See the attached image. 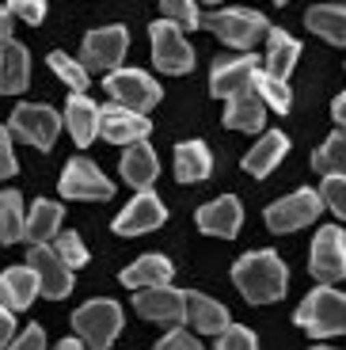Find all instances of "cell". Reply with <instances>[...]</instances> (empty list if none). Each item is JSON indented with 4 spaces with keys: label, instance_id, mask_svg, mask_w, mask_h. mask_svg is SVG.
<instances>
[{
    "label": "cell",
    "instance_id": "obj_43",
    "mask_svg": "<svg viewBox=\"0 0 346 350\" xmlns=\"http://www.w3.org/2000/svg\"><path fill=\"white\" fill-rule=\"evenodd\" d=\"M12 42V12L8 8H0V46Z\"/></svg>",
    "mask_w": 346,
    "mask_h": 350
},
{
    "label": "cell",
    "instance_id": "obj_16",
    "mask_svg": "<svg viewBox=\"0 0 346 350\" xmlns=\"http://www.w3.org/2000/svg\"><path fill=\"white\" fill-rule=\"evenodd\" d=\"M255 72H259V62L251 57V53H243V57H236V62H221L213 65V72H209V92H213L217 99H232L240 96V92H248V88H255Z\"/></svg>",
    "mask_w": 346,
    "mask_h": 350
},
{
    "label": "cell",
    "instance_id": "obj_1",
    "mask_svg": "<svg viewBox=\"0 0 346 350\" xmlns=\"http://www.w3.org/2000/svg\"><path fill=\"white\" fill-rule=\"evenodd\" d=\"M232 282L243 293V301H251V305H274V301L286 297L289 271L274 252H248L243 259H236Z\"/></svg>",
    "mask_w": 346,
    "mask_h": 350
},
{
    "label": "cell",
    "instance_id": "obj_45",
    "mask_svg": "<svg viewBox=\"0 0 346 350\" xmlns=\"http://www.w3.org/2000/svg\"><path fill=\"white\" fill-rule=\"evenodd\" d=\"M202 4H221V0H202Z\"/></svg>",
    "mask_w": 346,
    "mask_h": 350
},
{
    "label": "cell",
    "instance_id": "obj_39",
    "mask_svg": "<svg viewBox=\"0 0 346 350\" xmlns=\"http://www.w3.org/2000/svg\"><path fill=\"white\" fill-rule=\"evenodd\" d=\"M16 172H19V160L12 152V133H8V126H0V179H8Z\"/></svg>",
    "mask_w": 346,
    "mask_h": 350
},
{
    "label": "cell",
    "instance_id": "obj_20",
    "mask_svg": "<svg viewBox=\"0 0 346 350\" xmlns=\"http://www.w3.org/2000/svg\"><path fill=\"white\" fill-rule=\"evenodd\" d=\"M118 167H122V179H126L130 187H137V191L141 187H152V179L160 175V164H156V152H152L148 141H133V145H126Z\"/></svg>",
    "mask_w": 346,
    "mask_h": 350
},
{
    "label": "cell",
    "instance_id": "obj_18",
    "mask_svg": "<svg viewBox=\"0 0 346 350\" xmlns=\"http://www.w3.org/2000/svg\"><path fill=\"white\" fill-rule=\"evenodd\" d=\"M42 293V286H38V274L35 267L27 262V267H12V271L0 274V305H8L12 312H23V308H31V301Z\"/></svg>",
    "mask_w": 346,
    "mask_h": 350
},
{
    "label": "cell",
    "instance_id": "obj_28",
    "mask_svg": "<svg viewBox=\"0 0 346 350\" xmlns=\"http://www.w3.org/2000/svg\"><path fill=\"white\" fill-rule=\"evenodd\" d=\"M267 42H270V53H267V72H274V77L286 80L289 72H293L297 57H301V42H297L289 31H282V27H270L267 31Z\"/></svg>",
    "mask_w": 346,
    "mask_h": 350
},
{
    "label": "cell",
    "instance_id": "obj_32",
    "mask_svg": "<svg viewBox=\"0 0 346 350\" xmlns=\"http://www.w3.org/2000/svg\"><path fill=\"white\" fill-rule=\"evenodd\" d=\"M255 92H259L263 103H267L270 111H278V114H286L289 107H293V92H289V84L282 77H274V72H267V69L255 72Z\"/></svg>",
    "mask_w": 346,
    "mask_h": 350
},
{
    "label": "cell",
    "instance_id": "obj_34",
    "mask_svg": "<svg viewBox=\"0 0 346 350\" xmlns=\"http://www.w3.org/2000/svg\"><path fill=\"white\" fill-rule=\"evenodd\" d=\"M160 12H164V19L179 23L183 31L202 27V16H198V8H194V0H160Z\"/></svg>",
    "mask_w": 346,
    "mask_h": 350
},
{
    "label": "cell",
    "instance_id": "obj_3",
    "mask_svg": "<svg viewBox=\"0 0 346 350\" xmlns=\"http://www.w3.org/2000/svg\"><path fill=\"white\" fill-rule=\"evenodd\" d=\"M202 27L213 31L221 42L236 46V50H251L270 31L267 16L263 12H251V8H217L209 16H202Z\"/></svg>",
    "mask_w": 346,
    "mask_h": 350
},
{
    "label": "cell",
    "instance_id": "obj_19",
    "mask_svg": "<svg viewBox=\"0 0 346 350\" xmlns=\"http://www.w3.org/2000/svg\"><path fill=\"white\" fill-rule=\"evenodd\" d=\"M213 172V157H209L206 141H179L175 145V179L179 183H202Z\"/></svg>",
    "mask_w": 346,
    "mask_h": 350
},
{
    "label": "cell",
    "instance_id": "obj_38",
    "mask_svg": "<svg viewBox=\"0 0 346 350\" xmlns=\"http://www.w3.org/2000/svg\"><path fill=\"white\" fill-rule=\"evenodd\" d=\"M8 8L23 23H42L46 19V0H8Z\"/></svg>",
    "mask_w": 346,
    "mask_h": 350
},
{
    "label": "cell",
    "instance_id": "obj_8",
    "mask_svg": "<svg viewBox=\"0 0 346 350\" xmlns=\"http://www.w3.org/2000/svg\"><path fill=\"white\" fill-rule=\"evenodd\" d=\"M133 312L152 320V324H164V327H175L187 320V293L168 282L160 286H145L137 289V297H133Z\"/></svg>",
    "mask_w": 346,
    "mask_h": 350
},
{
    "label": "cell",
    "instance_id": "obj_44",
    "mask_svg": "<svg viewBox=\"0 0 346 350\" xmlns=\"http://www.w3.org/2000/svg\"><path fill=\"white\" fill-rule=\"evenodd\" d=\"M331 114H335V122H338V126H346V92L335 99V103H331Z\"/></svg>",
    "mask_w": 346,
    "mask_h": 350
},
{
    "label": "cell",
    "instance_id": "obj_26",
    "mask_svg": "<svg viewBox=\"0 0 346 350\" xmlns=\"http://www.w3.org/2000/svg\"><path fill=\"white\" fill-rule=\"evenodd\" d=\"M31 84V53L19 42H4V62H0V92L19 96Z\"/></svg>",
    "mask_w": 346,
    "mask_h": 350
},
{
    "label": "cell",
    "instance_id": "obj_23",
    "mask_svg": "<svg viewBox=\"0 0 346 350\" xmlns=\"http://www.w3.org/2000/svg\"><path fill=\"white\" fill-rule=\"evenodd\" d=\"M263 118H267V103H263V96L255 92V88H248V92L232 96V99H228V107H225V126H228V130L255 133V130H263Z\"/></svg>",
    "mask_w": 346,
    "mask_h": 350
},
{
    "label": "cell",
    "instance_id": "obj_21",
    "mask_svg": "<svg viewBox=\"0 0 346 350\" xmlns=\"http://www.w3.org/2000/svg\"><path fill=\"white\" fill-rule=\"evenodd\" d=\"M289 152V141L282 130H267L259 141H255V149L243 157V172L255 175V179H263V175H270L278 167V160H286Z\"/></svg>",
    "mask_w": 346,
    "mask_h": 350
},
{
    "label": "cell",
    "instance_id": "obj_29",
    "mask_svg": "<svg viewBox=\"0 0 346 350\" xmlns=\"http://www.w3.org/2000/svg\"><path fill=\"white\" fill-rule=\"evenodd\" d=\"M304 23H308V31L328 38L331 46H346V8L335 4V0H331V4H320V8H308Z\"/></svg>",
    "mask_w": 346,
    "mask_h": 350
},
{
    "label": "cell",
    "instance_id": "obj_27",
    "mask_svg": "<svg viewBox=\"0 0 346 350\" xmlns=\"http://www.w3.org/2000/svg\"><path fill=\"white\" fill-rule=\"evenodd\" d=\"M61 206L57 202H46V198H38L35 206H31V213H27V232H23V240H31V244H50L53 237L61 232Z\"/></svg>",
    "mask_w": 346,
    "mask_h": 350
},
{
    "label": "cell",
    "instance_id": "obj_47",
    "mask_svg": "<svg viewBox=\"0 0 346 350\" xmlns=\"http://www.w3.org/2000/svg\"><path fill=\"white\" fill-rule=\"evenodd\" d=\"M335 4H343V8H346V0H335Z\"/></svg>",
    "mask_w": 346,
    "mask_h": 350
},
{
    "label": "cell",
    "instance_id": "obj_11",
    "mask_svg": "<svg viewBox=\"0 0 346 350\" xmlns=\"http://www.w3.org/2000/svg\"><path fill=\"white\" fill-rule=\"evenodd\" d=\"M308 271L320 282H338L346 278V237L338 225H323L312 240V259Z\"/></svg>",
    "mask_w": 346,
    "mask_h": 350
},
{
    "label": "cell",
    "instance_id": "obj_37",
    "mask_svg": "<svg viewBox=\"0 0 346 350\" xmlns=\"http://www.w3.org/2000/svg\"><path fill=\"white\" fill-rule=\"evenodd\" d=\"M320 194H323V206H331L338 217H346V175H323Z\"/></svg>",
    "mask_w": 346,
    "mask_h": 350
},
{
    "label": "cell",
    "instance_id": "obj_6",
    "mask_svg": "<svg viewBox=\"0 0 346 350\" xmlns=\"http://www.w3.org/2000/svg\"><path fill=\"white\" fill-rule=\"evenodd\" d=\"M103 88L114 103L130 107V111H141V114H148L160 99H164L160 96V84L141 69H111L103 77Z\"/></svg>",
    "mask_w": 346,
    "mask_h": 350
},
{
    "label": "cell",
    "instance_id": "obj_40",
    "mask_svg": "<svg viewBox=\"0 0 346 350\" xmlns=\"http://www.w3.org/2000/svg\"><path fill=\"white\" fill-rule=\"evenodd\" d=\"M156 347H160V350H198V342H194V332H187V327L175 324L164 339L156 342Z\"/></svg>",
    "mask_w": 346,
    "mask_h": 350
},
{
    "label": "cell",
    "instance_id": "obj_33",
    "mask_svg": "<svg viewBox=\"0 0 346 350\" xmlns=\"http://www.w3.org/2000/svg\"><path fill=\"white\" fill-rule=\"evenodd\" d=\"M50 69L57 72V77L72 88V92H88V84H92V72H88V65H84V62H72L69 53H61V50L50 53Z\"/></svg>",
    "mask_w": 346,
    "mask_h": 350
},
{
    "label": "cell",
    "instance_id": "obj_17",
    "mask_svg": "<svg viewBox=\"0 0 346 350\" xmlns=\"http://www.w3.org/2000/svg\"><path fill=\"white\" fill-rule=\"evenodd\" d=\"M240 221H243V206L236 194H221V198L206 202L198 210V228L206 237H221V240H232L240 232Z\"/></svg>",
    "mask_w": 346,
    "mask_h": 350
},
{
    "label": "cell",
    "instance_id": "obj_2",
    "mask_svg": "<svg viewBox=\"0 0 346 350\" xmlns=\"http://www.w3.org/2000/svg\"><path fill=\"white\" fill-rule=\"evenodd\" d=\"M293 320L312 335V339L346 335V293H338V289H331V286H316L308 297L301 301Z\"/></svg>",
    "mask_w": 346,
    "mask_h": 350
},
{
    "label": "cell",
    "instance_id": "obj_30",
    "mask_svg": "<svg viewBox=\"0 0 346 350\" xmlns=\"http://www.w3.org/2000/svg\"><path fill=\"white\" fill-rule=\"evenodd\" d=\"M27 232V213L19 191H0V244H16Z\"/></svg>",
    "mask_w": 346,
    "mask_h": 350
},
{
    "label": "cell",
    "instance_id": "obj_9",
    "mask_svg": "<svg viewBox=\"0 0 346 350\" xmlns=\"http://www.w3.org/2000/svg\"><path fill=\"white\" fill-rule=\"evenodd\" d=\"M12 133L35 149H53V141L61 133V114L42 103H23L12 111Z\"/></svg>",
    "mask_w": 346,
    "mask_h": 350
},
{
    "label": "cell",
    "instance_id": "obj_7",
    "mask_svg": "<svg viewBox=\"0 0 346 350\" xmlns=\"http://www.w3.org/2000/svg\"><path fill=\"white\" fill-rule=\"evenodd\" d=\"M320 213H323V194L301 187V191L286 194L282 202L270 206V210H267V225H270V232H297V228L320 221Z\"/></svg>",
    "mask_w": 346,
    "mask_h": 350
},
{
    "label": "cell",
    "instance_id": "obj_5",
    "mask_svg": "<svg viewBox=\"0 0 346 350\" xmlns=\"http://www.w3.org/2000/svg\"><path fill=\"white\" fill-rule=\"evenodd\" d=\"M148 38H152L156 69L172 72V77H183V72L194 69V46L183 38L179 23H172V19H156V23L148 27Z\"/></svg>",
    "mask_w": 346,
    "mask_h": 350
},
{
    "label": "cell",
    "instance_id": "obj_31",
    "mask_svg": "<svg viewBox=\"0 0 346 350\" xmlns=\"http://www.w3.org/2000/svg\"><path fill=\"white\" fill-rule=\"evenodd\" d=\"M312 167H316L320 175H346V126H343V130H335L320 149H316Z\"/></svg>",
    "mask_w": 346,
    "mask_h": 350
},
{
    "label": "cell",
    "instance_id": "obj_22",
    "mask_svg": "<svg viewBox=\"0 0 346 350\" xmlns=\"http://www.w3.org/2000/svg\"><path fill=\"white\" fill-rule=\"evenodd\" d=\"M187 320L194 324V332L202 335H221L228 324H232V316H228V308L221 305V301L206 297V293H187Z\"/></svg>",
    "mask_w": 346,
    "mask_h": 350
},
{
    "label": "cell",
    "instance_id": "obj_41",
    "mask_svg": "<svg viewBox=\"0 0 346 350\" xmlns=\"http://www.w3.org/2000/svg\"><path fill=\"white\" fill-rule=\"evenodd\" d=\"M46 342V332H42V324H31L27 332H19L16 335V342L12 347H23V350H31V347H42Z\"/></svg>",
    "mask_w": 346,
    "mask_h": 350
},
{
    "label": "cell",
    "instance_id": "obj_13",
    "mask_svg": "<svg viewBox=\"0 0 346 350\" xmlns=\"http://www.w3.org/2000/svg\"><path fill=\"white\" fill-rule=\"evenodd\" d=\"M27 262L35 267L38 274V286H42V297L50 301H61V297H69V289H72V267L65 259H61L53 247L46 244H31V252H27Z\"/></svg>",
    "mask_w": 346,
    "mask_h": 350
},
{
    "label": "cell",
    "instance_id": "obj_46",
    "mask_svg": "<svg viewBox=\"0 0 346 350\" xmlns=\"http://www.w3.org/2000/svg\"><path fill=\"white\" fill-rule=\"evenodd\" d=\"M0 62H4V46H0Z\"/></svg>",
    "mask_w": 346,
    "mask_h": 350
},
{
    "label": "cell",
    "instance_id": "obj_12",
    "mask_svg": "<svg viewBox=\"0 0 346 350\" xmlns=\"http://www.w3.org/2000/svg\"><path fill=\"white\" fill-rule=\"evenodd\" d=\"M130 50V35H126V27L114 23V27H99L92 35L84 38V50H80V62L88 69H118L122 57Z\"/></svg>",
    "mask_w": 346,
    "mask_h": 350
},
{
    "label": "cell",
    "instance_id": "obj_15",
    "mask_svg": "<svg viewBox=\"0 0 346 350\" xmlns=\"http://www.w3.org/2000/svg\"><path fill=\"white\" fill-rule=\"evenodd\" d=\"M99 130H103V137L114 141V145H133V141H145L148 133H152V122H148L141 111L111 103V107L99 111Z\"/></svg>",
    "mask_w": 346,
    "mask_h": 350
},
{
    "label": "cell",
    "instance_id": "obj_14",
    "mask_svg": "<svg viewBox=\"0 0 346 350\" xmlns=\"http://www.w3.org/2000/svg\"><path fill=\"white\" fill-rule=\"evenodd\" d=\"M168 221V210L164 202L156 198L148 187H141V194L126 206V210L114 217V232L118 237H141V232H152V228H160Z\"/></svg>",
    "mask_w": 346,
    "mask_h": 350
},
{
    "label": "cell",
    "instance_id": "obj_10",
    "mask_svg": "<svg viewBox=\"0 0 346 350\" xmlns=\"http://www.w3.org/2000/svg\"><path fill=\"white\" fill-rule=\"evenodd\" d=\"M57 191L65 194V198H80V202H107L114 194V187L88 157H77V160L65 164Z\"/></svg>",
    "mask_w": 346,
    "mask_h": 350
},
{
    "label": "cell",
    "instance_id": "obj_35",
    "mask_svg": "<svg viewBox=\"0 0 346 350\" xmlns=\"http://www.w3.org/2000/svg\"><path fill=\"white\" fill-rule=\"evenodd\" d=\"M53 252L69 262L72 271L88 262V247H84V240H80L77 232H57V237H53Z\"/></svg>",
    "mask_w": 346,
    "mask_h": 350
},
{
    "label": "cell",
    "instance_id": "obj_48",
    "mask_svg": "<svg viewBox=\"0 0 346 350\" xmlns=\"http://www.w3.org/2000/svg\"><path fill=\"white\" fill-rule=\"evenodd\" d=\"M278 4H286V0H278Z\"/></svg>",
    "mask_w": 346,
    "mask_h": 350
},
{
    "label": "cell",
    "instance_id": "obj_36",
    "mask_svg": "<svg viewBox=\"0 0 346 350\" xmlns=\"http://www.w3.org/2000/svg\"><path fill=\"white\" fill-rule=\"evenodd\" d=\"M217 347H221V350H251V347H259V335L251 332V327L228 324L225 332L217 335Z\"/></svg>",
    "mask_w": 346,
    "mask_h": 350
},
{
    "label": "cell",
    "instance_id": "obj_4",
    "mask_svg": "<svg viewBox=\"0 0 346 350\" xmlns=\"http://www.w3.org/2000/svg\"><path fill=\"white\" fill-rule=\"evenodd\" d=\"M72 332L84 335L88 347H111L122 332V305L111 297L88 301L72 312Z\"/></svg>",
    "mask_w": 346,
    "mask_h": 350
},
{
    "label": "cell",
    "instance_id": "obj_25",
    "mask_svg": "<svg viewBox=\"0 0 346 350\" xmlns=\"http://www.w3.org/2000/svg\"><path fill=\"white\" fill-rule=\"evenodd\" d=\"M172 274H175L172 259H164V255H141L137 262H130V267L118 274V282H122L126 289H145V286L172 282Z\"/></svg>",
    "mask_w": 346,
    "mask_h": 350
},
{
    "label": "cell",
    "instance_id": "obj_42",
    "mask_svg": "<svg viewBox=\"0 0 346 350\" xmlns=\"http://www.w3.org/2000/svg\"><path fill=\"white\" fill-rule=\"evenodd\" d=\"M12 327H16V312L8 305H0V347L12 342Z\"/></svg>",
    "mask_w": 346,
    "mask_h": 350
},
{
    "label": "cell",
    "instance_id": "obj_24",
    "mask_svg": "<svg viewBox=\"0 0 346 350\" xmlns=\"http://www.w3.org/2000/svg\"><path fill=\"white\" fill-rule=\"evenodd\" d=\"M65 126H69L72 141H77L80 149H88L99 133V107L92 103L84 92H77V96L65 103Z\"/></svg>",
    "mask_w": 346,
    "mask_h": 350
}]
</instances>
